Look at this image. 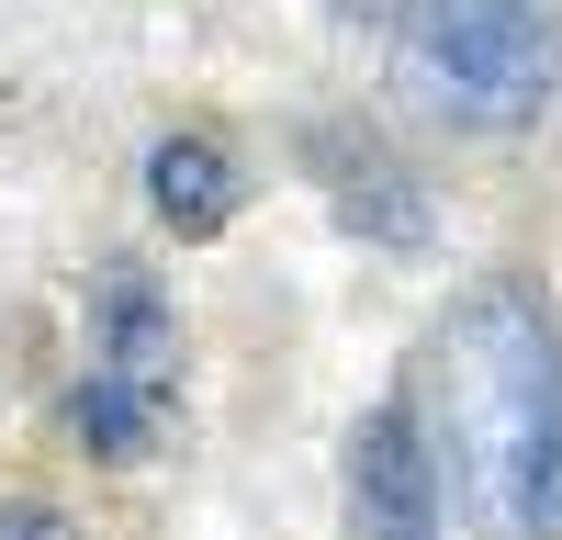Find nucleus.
Instances as JSON below:
<instances>
[{
	"label": "nucleus",
	"instance_id": "f257e3e1",
	"mask_svg": "<svg viewBox=\"0 0 562 540\" xmlns=\"http://www.w3.org/2000/svg\"><path fill=\"white\" fill-rule=\"evenodd\" d=\"M439 383L484 540H562V315L529 270H473L450 293Z\"/></svg>",
	"mask_w": 562,
	"mask_h": 540
},
{
	"label": "nucleus",
	"instance_id": "f03ea898",
	"mask_svg": "<svg viewBox=\"0 0 562 540\" xmlns=\"http://www.w3.org/2000/svg\"><path fill=\"white\" fill-rule=\"evenodd\" d=\"M394 90L450 135H529L562 102V0H405Z\"/></svg>",
	"mask_w": 562,
	"mask_h": 540
},
{
	"label": "nucleus",
	"instance_id": "7ed1b4c3",
	"mask_svg": "<svg viewBox=\"0 0 562 540\" xmlns=\"http://www.w3.org/2000/svg\"><path fill=\"white\" fill-rule=\"evenodd\" d=\"M68 428L90 462H158L180 428V304L158 293L147 259H102V282H90V360Z\"/></svg>",
	"mask_w": 562,
	"mask_h": 540
},
{
	"label": "nucleus",
	"instance_id": "20e7f679",
	"mask_svg": "<svg viewBox=\"0 0 562 540\" xmlns=\"http://www.w3.org/2000/svg\"><path fill=\"white\" fill-rule=\"evenodd\" d=\"M338 507H349V540H450V484H439V439L416 417V394L360 405Z\"/></svg>",
	"mask_w": 562,
	"mask_h": 540
},
{
	"label": "nucleus",
	"instance_id": "39448f33",
	"mask_svg": "<svg viewBox=\"0 0 562 540\" xmlns=\"http://www.w3.org/2000/svg\"><path fill=\"white\" fill-rule=\"evenodd\" d=\"M304 158H315L326 214H338L360 248H383V259H428V248H439V192H428V180H416V158L383 147L371 124H315Z\"/></svg>",
	"mask_w": 562,
	"mask_h": 540
},
{
	"label": "nucleus",
	"instance_id": "423d86ee",
	"mask_svg": "<svg viewBox=\"0 0 562 540\" xmlns=\"http://www.w3.org/2000/svg\"><path fill=\"white\" fill-rule=\"evenodd\" d=\"M237 203H248V180H237V158L214 147V135H158L147 147V214L169 225L180 248H203V237H225V225H237Z\"/></svg>",
	"mask_w": 562,
	"mask_h": 540
},
{
	"label": "nucleus",
	"instance_id": "0eeeda50",
	"mask_svg": "<svg viewBox=\"0 0 562 540\" xmlns=\"http://www.w3.org/2000/svg\"><path fill=\"white\" fill-rule=\"evenodd\" d=\"M0 540H79V518L57 495H0Z\"/></svg>",
	"mask_w": 562,
	"mask_h": 540
},
{
	"label": "nucleus",
	"instance_id": "6e6552de",
	"mask_svg": "<svg viewBox=\"0 0 562 540\" xmlns=\"http://www.w3.org/2000/svg\"><path fill=\"white\" fill-rule=\"evenodd\" d=\"M326 12H338V23H371V34H394V23H405V0H326Z\"/></svg>",
	"mask_w": 562,
	"mask_h": 540
}]
</instances>
